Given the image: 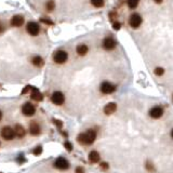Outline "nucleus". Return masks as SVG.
Wrapping results in <instances>:
<instances>
[{"instance_id": "f257e3e1", "label": "nucleus", "mask_w": 173, "mask_h": 173, "mask_svg": "<svg viewBox=\"0 0 173 173\" xmlns=\"http://www.w3.org/2000/svg\"><path fill=\"white\" fill-rule=\"evenodd\" d=\"M97 139V132L94 130H88L85 133H81L77 136V141L82 145H91Z\"/></svg>"}, {"instance_id": "f03ea898", "label": "nucleus", "mask_w": 173, "mask_h": 173, "mask_svg": "<svg viewBox=\"0 0 173 173\" xmlns=\"http://www.w3.org/2000/svg\"><path fill=\"white\" fill-rule=\"evenodd\" d=\"M68 59V54L67 52L63 51V50H60V51L55 52L53 56V60L54 62L56 63V64H64V63L67 61Z\"/></svg>"}, {"instance_id": "7ed1b4c3", "label": "nucleus", "mask_w": 173, "mask_h": 173, "mask_svg": "<svg viewBox=\"0 0 173 173\" xmlns=\"http://www.w3.org/2000/svg\"><path fill=\"white\" fill-rule=\"evenodd\" d=\"M129 24H130V26L132 28H137V27H140V25L142 24V16L140 14H137V13H134V14L131 15L130 19H129Z\"/></svg>"}, {"instance_id": "20e7f679", "label": "nucleus", "mask_w": 173, "mask_h": 173, "mask_svg": "<svg viewBox=\"0 0 173 173\" xmlns=\"http://www.w3.org/2000/svg\"><path fill=\"white\" fill-rule=\"evenodd\" d=\"M51 101L55 105H63L64 102H65V97H64V94H63L62 92L56 91V92H54V93L52 94Z\"/></svg>"}, {"instance_id": "39448f33", "label": "nucleus", "mask_w": 173, "mask_h": 173, "mask_svg": "<svg viewBox=\"0 0 173 173\" xmlns=\"http://www.w3.org/2000/svg\"><path fill=\"white\" fill-rule=\"evenodd\" d=\"M54 167L59 169V170H67L68 168H69V162L66 160L65 158H63V157H60V158H57L54 162Z\"/></svg>"}, {"instance_id": "423d86ee", "label": "nucleus", "mask_w": 173, "mask_h": 173, "mask_svg": "<svg viewBox=\"0 0 173 173\" xmlns=\"http://www.w3.org/2000/svg\"><path fill=\"white\" fill-rule=\"evenodd\" d=\"M99 90L104 94H111L116 90V87H115L113 83L108 82V81H104V82H102V85H101Z\"/></svg>"}, {"instance_id": "0eeeda50", "label": "nucleus", "mask_w": 173, "mask_h": 173, "mask_svg": "<svg viewBox=\"0 0 173 173\" xmlns=\"http://www.w3.org/2000/svg\"><path fill=\"white\" fill-rule=\"evenodd\" d=\"M1 136H2L4 140H7V141L13 140L15 136L14 130H13L11 127H4V128L1 130Z\"/></svg>"}, {"instance_id": "6e6552de", "label": "nucleus", "mask_w": 173, "mask_h": 173, "mask_svg": "<svg viewBox=\"0 0 173 173\" xmlns=\"http://www.w3.org/2000/svg\"><path fill=\"white\" fill-rule=\"evenodd\" d=\"M22 113L25 115V116H33L35 113H36V108L35 106L31 104V103H25L24 105L22 106Z\"/></svg>"}, {"instance_id": "1a4fd4ad", "label": "nucleus", "mask_w": 173, "mask_h": 173, "mask_svg": "<svg viewBox=\"0 0 173 173\" xmlns=\"http://www.w3.org/2000/svg\"><path fill=\"white\" fill-rule=\"evenodd\" d=\"M27 31L28 34L31 35V36H37L39 34V30H40V27L36 22H29L27 24Z\"/></svg>"}, {"instance_id": "9d476101", "label": "nucleus", "mask_w": 173, "mask_h": 173, "mask_svg": "<svg viewBox=\"0 0 173 173\" xmlns=\"http://www.w3.org/2000/svg\"><path fill=\"white\" fill-rule=\"evenodd\" d=\"M102 45H103V48L105 49V50L111 51V50H114V49L116 48V41H115L113 38L107 37V38H105V39L103 40Z\"/></svg>"}, {"instance_id": "9b49d317", "label": "nucleus", "mask_w": 173, "mask_h": 173, "mask_svg": "<svg viewBox=\"0 0 173 173\" xmlns=\"http://www.w3.org/2000/svg\"><path fill=\"white\" fill-rule=\"evenodd\" d=\"M163 115V109H162L160 106H155L149 111V116L154 119H158Z\"/></svg>"}, {"instance_id": "f8f14e48", "label": "nucleus", "mask_w": 173, "mask_h": 173, "mask_svg": "<svg viewBox=\"0 0 173 173\" xmlns=\"http://www.w3.org/2000/svg\"><path fill=\"white\" fill-rule=\"evenodd\" d=\"M24 23V17L22 15H14L11 19V25L13 27H21Z\"/></svg>"}, {"instance_id": "ddd939ff", "label": "nucleus", "mask_w": 173, "mask_h": 173, "mask_svg": "<svg viewBox=\"0 0 173 173\" xmlns=\"http://www.w3.org/2000/svg\"><path fill=\"white\" fill-rule=\"evenodd\" d=\"M29 132H30L31 135H38V134H40V125L36 121L30 122V125H29Z\"/></svg>"}, {"instance_id": "4468645a", "label": "nucleus", "mask_w": 173, "mask_h": 173, "mask_svg": "<svg viewBox=\"0 0 173 173\" xmlns=\"http://www.w3.org/2000/svg\"><path fill=\"white\" fill-rule=\"evenodd\" d=\"M117 109V104L116 103H108L107 105L104 107V113L106 114V115H111V114H114L115 111H116Z\"/></svg>"}, {"instance_id": "2eb2a0df", "label": "nucleus", "mask_w": 173, "mask_h": 173, "mask_svg": "<svg viewBox=\"0 0 173 173\" xmlns=\"http://www.w3.org/2000/svg\"><path fill=\"white\" fill-rule=\"evenodd\" d=\"M99 159H101V157H99V154L97 151H90V154H89V161L91 163H97V162L99 161Z\"/></svg>"}, {"instance_id": "dca6fc26", "label": "nucleus", "mask_w": 173, "mask_h": 173, "mask_svg": "<svg viewBox=\"0 0 173 173\" xmlns=\"http://www.w3.org/2000/svg\"><path fill=\"white\" fill-rule=\"evenodd\" d=\"M42 94L40 93V91L38 90L37 88H33L31 89V99H35V101H38V102H40V101H42Z\"/></svg>"}, {"instance_id": "f3484780", "label": "nucleus", "mask_w": 173, "mask_h": 173, "mask_svg": "<svg viewBox=\"0 0 173 173\" xmlns=\"http://www.w3.org/2000/svg\"><path fill=\"white\" fill-rule=\"evenodd\" d=\"M76 51H77V54H78V55L83 56V55H85V54L88 53L89 48H88V45H79L78 47H77Z\"/></svg>"}, {"instance_id": "a211bd4d", "label": "nucleus", "mask_w": 173, "mask_h": 173, "mask_svg": "<svg viewBox=\"0 0 173 173\" xmlns=\"http://www.w3.org/2000/svg\"><path fill=\"white\" fill-rule=\"evenodd\" d=\"M14 133H15V135H17L19 137H23V136H25L26 130L23 128V125H15V128H14Z\"/></svg>"}, {"instance_id": "6ab92c4d", "label": "nucleus", "mask_w": 173, "mask_h": 173, "mask_svg": "<svg viewBox=\"0 0 173 173\" xmlns=\"http://www.w3.org/2000/svg\"><path fill=\"white\" fill-rule=\"evenodd\" d=\"M31 63H33L36 67H41V66H43V64H45V61H43V59L41 56H34L33 60H31Z\"/></svg>"}, {"instance_id": "aec40b11", "label": "nucleus", "mask_w": 173, "mask_h": 173, "mask_svg": "<svg viewBox=\"0 0 173 173\" xmlns=\"http://www.w3.org/2000/svg\"><path fill=\"white\" fill-rule=\"evenodd\" d=\"M54 8H55V3H54L53 0H49L48 2L45 3V9L48 12H51Z\"/></svg>"}, {"instance_id": "412c9836", "label": "nucleus", "mask_w": 173, "mask_h": 173, "mask_svg": "<svg viewBox=\"0 0 173 173\" xmlns=\"http://www.w3.org/2000/svg\"><path fill=\"white\" fill-rule=\"evenodd\" d=\"M91 3L95 8H102L104 6V0H91Z\"/></svg>"}, {"instance_id": "4be33fe9", "label": "nucleus", "mask_w": 173, "mask_h": 173, "mask_svg": "<svg viewBox=\"0 0 173 173\" xmlns=\"http://www.w3.org/2000/svg\"><path fill=\"white\" fill-rule=\"evenodd\" d=\"M140 0H128V7L130 9H135L139 4Z\"/></svg>"}, {"instance_id": "5701e85b", "label": "nucleus", "mask_w": 173, "mask_h": 173, "mask_svg": "<svg viewBox=\"0 0 173 173\" xmlns=\"http://www.w3.org/2000/svg\"><path fill=\"white\" fill-rule=\"evenodd\" d=\"M155 74L158 75V76H161V75L165 74V69L162 67H157L156 69H155Z\"/></svg>"}, {"instance_id": "b1692460", "label": "nucleus", "mask_w": 173, "mask_h": 173, "mask_svg": "<svg viewBox=\"0 0 173 173\" xmlns=\"http://www.w3.org/2000/svg\"><path fill=\"white\" fill-rule=\"evenodd\" d=\"M64 147H65L68 151H73V145H71V142H68V141H66V142L64 143Z\"/></svg>"}, {"instance_id": "393cba45", "label": "nucleus", "mask_w": 173, "mask_h": 173, "mask_svg": "<svg viewBox=\"0 0 173 173\" xmlns=\"http://www.w3.org/2000/svg\"><path fill=\"white\" fill-rule=\"evenodd\" d=\"M41 153H42V147H41V146H37V147L35 148L34 155H36V156H39Z\"/></svg>"}, {"instance_id": "a878e982", "label": "nucleus", "mask_w": 173, "mask_h": 173, "mask_svg": "<svg viewBox=\"0 0 173 173\" xmlns=\"http://www.w3.org/2000/svg\"><path fill=\"white\" fill-rule=\"evenodd\" d=\"M146 169L149 171H151V172H154L155 171V168H154V166L151 165V162H146Z\"/></svg>"}, {"instance_id": "bb28decb", "label": "nucleus", "mask_w": 173, "mask_h": 173, "mask_svg": "<svg viewBox=\"0 0 173 173\" xmlns=\"http://www.w3.org/2000/svg\"><path fill=\"white\" fill-rule=\"evenodd\" d=\"M120 27H121V24H120L119 22H114L113 23V28L114 29L118 30V29H120Z\"/></svg>"}, {"instance_id": "cd10ccee", "label": "nucleus", "mask_w": 173, "mask_h": 173, "mask_svg": "<svg viewBox=\"0 0 173 173\" xmlns=\"http://www.w3.org/2000/svg\"><path fill=\"white\" fill-rule=\"evenodd\" d=\"M40 21H41L42 23H45V24H48V25H53V22L50 21V20H48V19H41Z\"/></svg>"}, {"instance_id": "c85d7f7f", "label": "nucleus", "mask_w": 173, "mask_h": 173, "mask_svg": "<svg viewBox=\"0 0 173 173\" xmlns=\"http://www.w3.org/2000/svg\"><path fill=\"white\" fill-rule=\"evenodd\" d=\"M101 168H102L103 170H108L109 165H108L107 162H102V163H101Z\"/></svg>"}, {"instance_id": "c756f323", "label": "nucleus", "mask_w": 173, "mask_h": 173, "mask_svg": "<svg viewBox=\"0 0 173 173\" xmlns=\"http://www.w3.org/2000/svg\"><path fill=\"white\" fill-rule=\"evenodd\" d=\"M76 173H85V169H83L82 167H77Z\"/></svg>"}, {"instance_id": "7c9ffc66", "label": "nucleus", "mask_w": 173, "mask_h": 173, "mask_svg": "<svg viewBox=\"0 0 173 173\" xmlns=\"http://www.w3.org/2000/svg\"><path fill=\"white\" fill-rule=\"evenodd\" d=\"M53 121L56 123V125L57 127H62L63 125V122L62 121H60V120H56V119H53Z\"/></svg>"}, {"instance_id": "2f4dec72", "label": "nucleus", "mask_w": 173, "mask_h": 173, "mask_svg": "<svg viewBox=\"0 0 173 173\" xmlns=\"http://www.w3.org/2000/svg\"><path fill=\"white\" fill-rule=\"evenodd\" d=\"M29 90H30V87H25V88H24V90L22 91V94H25L26 92H28Z\"/></svg>"}, {"instance_id": "473e14b6", "label": "nucleus", "mask_w": 173, "mask_h": 173, "mask_svg": "<svg viewBox=\"0 0 173 173\" xmlns=\"http://www.w3.org/2000/svg\"><path fill=\"white\" fill-rule=\"evenodd\" d=\"M154 1H155L156 3H161L162 2V0H154Z\"/></svg>"}, {"instance_id": "72a5a7b5", "label": "nucleus", "mask_w": 173, "mask_h": 173, "mask_svg": "<svg viewBox=\"0 0 173 173\" xmlns=\"http://www.w3.org/2000/svg\"><path fill=\"white\" fill-rule=\"evenodd\" d=\"M1 119H2V111H0V120H1Z\"/></svg>"}, {"instance_id": "f704fd0d", "label": "nucleus", "mask_w": 173, "mask_h": 173, "mask_svg": "<svg viewBox=\"0 0 173 173\" xmlns=\"http://www.w3.org/2000/svg\"><path fill=\"white\" fill-rule=\"evenodd\" d=\"M1 30H2V27H1V26H0V31H1Z\"/></svg>"}]
</instances>
